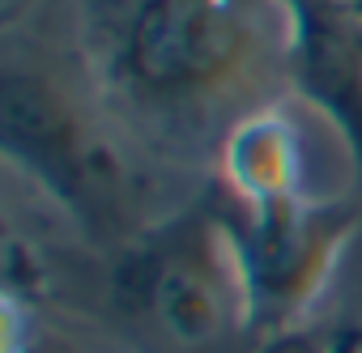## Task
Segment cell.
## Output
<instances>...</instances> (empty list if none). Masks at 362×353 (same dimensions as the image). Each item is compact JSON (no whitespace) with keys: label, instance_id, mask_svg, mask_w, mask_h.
Masks as SVG:
<instances>
[{"label":"cell","instance_id":"cell-1","mask_svg":"<svg viewBox=\"0 0 362 353\" xmlns=\"http://www.w3.org/2000/svg\"><path fill=\"white\" fill-rule=\"evenodd\" d=\"M124 311L175 353H226L256 336L252 294L226 209L179 213L119 264Z\"/></svg>","mask_w":362,"mask_h":353},{"label":"cell","instance_id":"cell-2","mask_svg":"<svg viewBox=\"0 0 362 353\" xmlns=\"http://www.w3.org/2000/svg\"><path fill=\"white\" fill-rule=\"evenodd\" d=\"M256 56L247 0H136L124 35V81L158 107H192L222 94Z\"/></svg>","mask_w":362,"mask_h":353},{"label":"cell","instance_id":"cell-3","mask_svg":"<svg viewBox=\"0 0 362 353\" xmlns=\"http://www.w3.org/2000/svg\"><path fill=\"white\" fill-rule=\"evenodd\" d=\"M247 294L256 340L298 328L337 277V264L358 230V209L345 201L311 196L273 209L226 205Z\"/></svg>","mask_w":362,"mask_h":353},{"label":"cell","instance_id":"cell-4","mask_svg":"<svg viewBox=\"0 0 362 353\" xmlns=\"http://www.w3.org/2000/svg\"><path fill=\"white\" fill-rule=\"evenodd\" d=\"M5 145H9L13 162H22L47 192H56L64 201V209H77L81 217L98 201H103V209H111L119 184L103 166V153L81 136L64 98L43 77L9 73V81H5Z\"/></svg>","mask_w":362,"mask_h":353},{"label":"cell","instance_id":"cell-5","mask_svg":"<svg viewBox=\"0 0 362 353\" xmlns=\"http://www.w3.org/2000/svg\"><path fill=\"white\" fill-rule=\"evenodd\" d=\"M307 140L303 124L286 111H256L239 119L222 145V179L230 205L273 209L290 201H311L307 192Z\"/></svg>","mask_w":362,"mask_h":353}]
</instances>
